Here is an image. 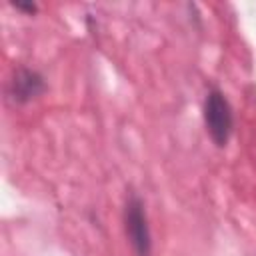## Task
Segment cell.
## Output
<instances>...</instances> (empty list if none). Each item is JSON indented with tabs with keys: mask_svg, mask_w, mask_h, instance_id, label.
Instances as JSON below:
<instances>
[{
	"mask_svg": "<svg viewBox=\"0 0 256 256\" xmlns=\"http://www.w3.org/2000/svg\"><path fill=\"white\" fill-rule=\"evenodd\" d=\"M10 6H12V8H16L18 12L28 14V16H32V14H36V12H38V6H36L34 2H20V0L16 2V0H14V2H10Z\"/></svg>",
	"mask_w": 256,
	"mask_h": 256,
	"instance_id": "4",
	"label": "cell"
},
{
	"mask_svg": "<svg viewBox=\"0 0 256 256\" xmlns=\"http://www.w3.org/2000/svg\"><path fill=\"white\" fill-rule=\"evenodd\" d=\"M202 116H204V126L210 140L218 148H224L230 142V136L234 132V112L226 94L220 88L212 86L206 92Z\"/></svg>",
	"mask_w": 256,
	"mask_h": 256,
	"instance_id": "1",
	"label": "cell"
},
{
	"mask_svg": "<svg viewBox=\"0 0 256 256\" xmlns=\"http://www.w3.org/2000/svg\"><path fill=\"white\" fill-rule=\"evenodd\" d=\"M122 222L124 234L132 246L134 256H152V232L146 214V204L136 192H130L124 200Z\"/></svg>",
	"mask_w": 256,
	"mask_h": 256,
	"instance_id": "2",
	"label": "cell"
},
{
	"mask_svg": "<svg viewBox=\"0 0 256 256\" xmlns=\"http://www.w3.org/2000/svg\"><path fill=\"white\" fill-rule=\"evenodd\" d=\"M46 92V80L44 76L28 66H18L6 86V96L12 104L24 106L36 98H40Z\"/></svg>",
	"mask_w": 256,
	"mask_h": 256,
	"instance_id": "3",
	"label": "cell"
}]
</instances>
